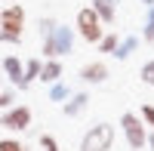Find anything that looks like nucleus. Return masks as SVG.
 Here are the masks:
<instances>
[{"mask_svg":"<svg viewBox=\"0 0 154 151\" xmlns=\"http://www.w3.org/2000/svg\"><path fill=\"white\" fill-rule=\"evenodd\" d=\"M139 3H142V6H145V9H148V6H151V3H154V0H139Z\"/></svg>","mask_w":154,"mask_h":151,"instance_id":"nucleus-24","label":"nucleus"},{"mask_svg":"<svg viewBox=\"0 0 154 151\" xmlns=\"http://www.w3.org/2000/svg\"><path fill=\"white\" fill-rule=\"evenodd\" d=\"M77 77H80L83 86H102V83L111 77V71H108V65L102 59H96V62H86V65L77 71Z\"/></svg>","mask_w":154,"mask_h":151,"instance_id":"nucleus-8","label":"nucleus"},{"mask_svg":"<svg viewBox=\"0 0 154 151\" xmlns=\"http://www.w3.org/2000/svg\"><path fill=\"white\" fill-rule=\"evenodd\" d=\"M114 139H117V127L108 123V120H99V123H93V127L83 133L80 151H111Z\"/></svg>","mask_w":154,"mask_h":151,"instance_id":"nucleus-3","label":"nucleus"},{"mask_svg":"<svg viewBox=\"0 0 154 151\" xmlns=\"http://www.w3.org/2000/svg\"><path fill=\"white\" fill-rule=\"evenodd\" d=\"M37 151H59V139L49 133H40L37 136Z\"/></svg>","mask_w":154,"mask_h":151,"instance_id":"nucleus-19","label":"nucleus"},{"mask_svg":"<svg viewBox=\"0 0 154 151\" xmlns=\"http://www.w3.org/2000/svg\"><path fill=\"white\" fill-rule=\"evenodd\" d=\"M139 117H142V123L154 133V105H151V102H145L142 108H139Z\"/></svg>","mask_w":154,"mask_h":151,"instance_id":"nucleus-21","label":"nucleus"},{"mask_svg":"<svg viewBox=\"0 0 154 151\" xmlns=\"http://www.w3.org/2000/svg\"><path fill=\"white\" fill-rule=\"evenodd\" d=\"M89 6H93V12L102 19V25H114L120 0H89Z\"/></svg>","mask_w":154,"mask_h":151,"instance_id":"nucleus-10","label":"nucleus"},{"mask_svg":"<svg viewBox=\"0 0 154 151\" xmlns=\"http://www.w3.org/2000/svg\"><path fill=\"white\" fill-rule=\"evenodd\" d=\"M117 43H120V34L108 31V34H102V40H99L96 46H99V53H105V56H114V49H117Z\"/></svg>","mask_w":154,"mask_h":151,"instance_id":"nucleus-15","label":"nucleus"},{"mask_svg":"<svg viewBox=\"0 0 154 151\" xmlns=\"http://www.w3.org/2000/svg\"><path fill=\"white\" fill-rule=\"evenodd\" d=\"M56 25H59V22H56L53 16H40V19H37V34H40V40L56 31Z\"/></svg>","mask_w":154,"mask_h":151,"instance_id":"nucleus-18","label":"nucleus"},{"mask_svg":"<svg viewBox=\"0 0 154 151\" xmlns=\"http://www.w3.org/2000/svg\"><path fill=\"white\" fill-rule=\"evenodd\" d=\"M0 74L6 77V83L12 86L16 93H25L28 90V80H25V62L19 56H3V65H0Z\"/></svg>","mask_w":154,"mask_h":151,"instance_id":"nucleus-7","label":"nucleus"},{"mask_svg":"<svg viewBox=\"0 0 154 151\" xmlns=\"http://www.w3.org/2000/svg\"><path fill=\"white\" fill-rule=\"evenodd\" d=\"M40 68H43V59L40 56H31L28 62H25V80H37V77H40Z\"/></svg>","mask_w":154,"mask_h":151,"instance_id":"nucleus-16","label":"nucleus"},{"mask_svg":"<svg viewBox=\"0 0 154 151\" xmlns=\"http://www.w3.org/2000/svg\"><path fill=\"white\" fill-rule=\"evenodd\" d=\"M120 130H123V139L133 151H142L145 142H148V127L142 123V117L136 111H123L120 114Z\"/></svg>","mask_w":154,"mask_h":151,"instance_id":"nucleus-5","label":"nucleus"},{"mask_svg":"<svg viewBox=\"0 0 154 151\" xmlns=\"http://www.w3.org/2000/svg\"><path fill=\"white\" fill-rule=\"evenodd\" d=\"M25 22H28V12L22 3H6L0 6V43H22L25 34Z\"/></svg>","mask_w":154,"mask_h":151,"instance_id":"nucleus-1","label":"nucleus"},{"mask_svg":"<svg viewBox=\"0 0 154 151\" xmlns=\"http://www.w3.org/2000/svg\"><path fill=\"white\" fill-rule=\"evenodd\" d=\"M142 43L154 46V3L145 9V25H142Z\"/></svg>","mask_w":154,"mask_h":151,"instance_id":"nucleus-14","label":"nucleus"},{"mask_svg":"<svg viewBox=\"0 0 154 151\" xmlns=\"http://www.w3.org/2000/svg\"><path fill=\"white\" fill-rule=\"evenodd\" d=\"M62 74H65V65H62V59H43V68H40V83H56V80H62Z\"/></svg>","mask_w":154,"mask_h":151,"instance_id":"nucleus-11","label":"nucleus"},{"mask_svg":"<svg viewBox=\"0 0 154 151\" xmlns=\"http://www.w3.org/2000/svg\"><path fill=\"white\" fill-rule=\"evenodd\" d=\"M139 43H142V37L139 34H126V37H120V43H117V49H114V59L117 62H126L136 49H139Z\"/></svg>","mask_w":154,"mask_h":151,"instance_id":"nucleus-12","label":"nucleus"},{"mask_svg":"<svg viewBox=\"0 0 154 151\" xmlns=\"http://www.w3.org/2000/svg\"><path fill=\"white\" fill-rule=\"evenodd\" d=\"M89 108V93H71V99H68V102H62V114H65V117H80L83 114V111Z\"/></svg>","mask_w":154,"mask_h":151,"instance_id":"nucleus-9","label":"nucleus"},{"mask_svg":"<svg viewBox=\"0 0 154 151\" xmlns=\"http://www.w3.org/2000/svg\"><path fill=\"white\" fill-rule=\"evenodd\" d=\"M74 31H77L80 40L99 43L102 34H105V25H102V19L93 12V6H80V9H77V19H74Z\"/></svg>","mask_w":154,"mask_h":151,"instance_id":"nucleus-4","label":"nucleus"},{"mask_svg":"<svg viewBox=\"0 0 154 151\" xmlns=\"http://www.w3.org/2000/svg\"><path fill=\"white\" fill-rule=\"evenodd\" d=\"M3 3H16V0H3Z\"/></svg>","mask_w":154,"mask_h":151,"instance_id":"nucleus-25","label":"nucleus"},{"mask_svg":"<svg viewBox=\"0 0 154 151\" xmlns=\"http://www.w3.org/2000/svg\"><path fill=\"white\" fill-rule=\"evenodd\" d=\"M31 120H34L31 108L22 105V102H16V105L6 108V111H0V130H9V133H25V130H31Z\"/></svg>","mask_w":154,"mask_h":151,"instance_id":"nucleus-6","label":"nucleus"},{"mask_svg":"<svg viewBox=\"0 0 154 151\" xmlns=\"http://www.w3.org/2000/svg\"><path fill=\"white\" fill-rule=\"evenodd\" d=\"M71 93H74V90H71L65 80H56V83H49V93H46V96H49V102H59V105H62V102H68V99H71Z\"/></svg>","mask_w":154,"mask_h":151,"instance_id":"nucleus-13","label":"nucleus"},{"mask_svg":"<svg viewBox=\"0 0 154 151\" xmlns=\"http://www.w3.org/2000/svg\"><path fill=\"white\" fill-rule=\"evenodd\" d=\"M139 77H142L145 86H154V59H148L142 68H139Z\"/></svg>","mask_w":154,"mask_h":151,"instance_id":"nucleus-22","label":"nucleus"},{"mask_svg":"<svg viewBox=\"0 0 154 151\" xmlns=\"http://www.w3.org/2000/svg\"><path fill=\"white\" fill-rule=\"evenodd\" d=\"M0 86H3V74H0Z\"/></svg>","mask_w":154,"mask_h":151,"instance_id":"nucleus-26","label":"nucleus"},{"mask_svg":"<svg viewBox=\"0 0 154 151\" xmlns=\"http://www.w3.org/2000/svg\"><path fill=\"white\" fill-rule=\"evenodd\" d=\"M145 148H151V151H154V133H148V142H145Z\"/></svg>","mask_w":154,"mask_h":151,"instance_id":"nucleus-23","label":"nucleus"},{"mask_svg":"<svg viewBox=\"0 0 154 151\" xmlns=\"http://www.w3.org/2000/svg\"><path fill=\"white\" fill-rule=\"evenodd\" d=\"M16 90H12V86H0V111H6V108H12L16 105Z\"/></svg>","mask_w":154,"mask_h":151,"instance_id":"nucleus-20","label":"nucleus"},{"mask_svg":"<svg viewBox=\"0 0 154 151\" xmlns=\"http://www.w3.org/2000/svg\"><path fill=\"white\" fill-rule=\"evenodd\" d=\"M74 43H77V31L71 25H56V31L43 37L40 43V59H62V56H71L74 53Z\"/></svg>","mask_w":154,"mask_h":151,"instance_id":"nucleus-2","label":"nucleus"},{"mask_svg":"<svg viewBox=\"0 0 154 151\" xmlns=\"http://www.w3.org/2000/svg\"><path fill=\"white\" fill-rule=\"evenodd\" d=\"M0 151H31V145H25L22 139H12V136H0Z\"/></svg>","mask_w":154,"mask_h":151,"instance_id":"nucleus-17","label":"nucleus"}]
</instances>
